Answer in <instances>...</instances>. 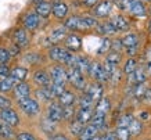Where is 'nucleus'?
I'll use <instances>...</instances> for the list:
<instances>
[{
  "label": "nucleus",
  "mask_w": 151,
  "mask_h": 140,
  "mask_svg": "<svg viewBox=\"0 0 151 140\" xmlns=\"http://www.w3.org/2000/svg\"><path fill=\"white\" fill-rule=\"evenodd\" d=\"M47 57H49V60H51L53 63L64 65L65 68H68L69 63H71V60H72V57H73V53L68 51L64 46L55 45V46H51L50 49L47 50Z\"/></svg>",
  "instance_id": "1"
},
{
  "label": "nucleus",
  "mask_w": 151,
  "mask_h": 140,
  "mask_svg": "<svg viewBox=\"0 0 151 140\" xmlns=\"http://www.w3.org/2000/svg\"><path fill=\"white\" fill-rule=\"evenodd\" d=\"M17 103V107L19 108V111L22 114H25L27 117H37L39 114L42 113V105L40 103L37 101L36 99H33L32 96L31 97H27V99H22L19 101H15Z\"/></svg>",
  "instance_id": "2"
},
{
  "label": "nucleus",
  "mask_w": 151,
  "mask_h": 140,
  "mask_svg": "<svg viewBox=\"0 0 151 140\" xmlns=\"http://www.w3.org/2000/svg\"><path fill=\"white\" fill-rule=\"evenodd\" d=\"M64 28L71 33H85V32H89L90 29L87 28V25L85 24V19H83L82 15H68L67 18L64 19Z\"/></svg>",
  "instance_id": "3"
},
{
  "label": "nucleus",
  "mask_w": 151,
  "mask_h": 140,
  "mask_svg": "<svg viewBox=\"0 0 151 140\" xmlns=\"http://www.w3.org/2000/svg\"><path fill=\"white\" fill-rule=\"evenodd\" d=\"M67 83H69L73 89L81 92H85L87 86L85 74H82L76 68H67Z\"/></svg>",
  "instance_id": "4"
},
{
  "label": "nucleus",
  "mask_w": 151,
  "mask_h": 140,
  "mask_svg": "<svg viewBox=\"0 0 151 140\" xmlns=\"http://www.w3.org/2000/svg\"><path fill=\"white\" fill-rule=\"evenodd\" d=\"M87 75L92 78L93 82H97V83H104V82L110 81V76L108 74L105 72L104 67L100 61H92L90 63V67H89V71H87Z\"/></svg>",
  "instance_id": "5"
},
{
  "label": "nucleus",
  "mask_w": 151,
  "mask_h": 140,
  "mask_svg": "<svg viewBox=\"0 0 151 140\" xmlns=\"http://www.w3.org/2000/svg\"><path fill=\"white\" fill-rule=\"evenodd\" d=\"M22 28L28 32H35L36 29H39L42 25V18L37 15L35 11H28L24 14L22 19H21Z\"/></svg>",
  "instance_id": "6"
},
{
  "label": "nucleus",
  "mask_w": 151,
  "mask_h": 140,
  "mask_svg": "<svg viewBox=\"0 0 151 140\" xmlns=\"http://www.w3.org/2000/svg\"><path fill=\"white\" fill-rule=\"evenodd\" d=\"M0 121L4 122L6 125H9L11 128L19 126L21 123V118H19V114L17 113V110L10 107V108H4V110H0Z\"/></svg>",
  "instance_id": "7"
},
{
  "label": "nucleus",
  "mask_w": 151,
  "mask_h": 140,
  "mask_svg": "<svg viewBox=\"0 0 151 140\" xmlns=\"http://www.w3.org/2000/svg\"><path fill=\"white\" fill-rule=\"evenodd\" d=\"M49 75L53 83H61V85H67V68L60 64L51 65L49 69Z\"/></svg>",
  "instance_id": "8"
},
{
  "label": "nucleus",
  "mask_w": 151,
  "mask_h": 140,
  "mask_svg": "<svg viewBox=\"0 0 151 140\" xmlns=\"http://www.w3.org/2000/svg\"><path fill=\"white\" fill-rule=\"evenodd\" d=\"M11 38H13V43L15 46H18L21 50L25 49V47H28L29 43H31V35H29V32L25 31L22 27L14 29L13 36Z\"/></svg>",
  "instance_id": "9"
},
{
  "label": "nucleus",
  "mask_w": 151,
  "mask_h": 140,
  "mask_svg": "<svg viewBox=\"0 0 151 140\" xmlns=\"http://www.w3.org/2000/svg\"><path fill=\"white\" fill-rule=\"evenodd\" d=\"M63 46L65 49L71 51V53H78L82 50V38L79 36L78 33H68L65 36L64 42H63Z\"/></svg>",
  "instance_id": "10"
},
{
  "label": "nucleus",
  "mask_w": 151,
  "mask_h": 140,
  "mask_svg": "<svg viewBox=\"0 0 151 140\" xmlns=\"http://www.w3.org/2000/svg\"><path fill=\"white\" fill-rule=\"evenodd\" d=\"M46 118L50 119L51 122L57 123V125L63 121V107L57 103V100H54V101H51V103L47 104Z\"/></svg>",
  "instance_id": "11"
},
{
  "label": "nucleus",
  "mask_w": 151,
  "mask_h": 140,
  "mask_svg": "<svg viewBox=\"0 0 151 140\" xmlns=\"http://www.w3.org/2000/svg\"><path fill=\"white\" fill-rule=\"evenodd\" d=\"M32 82L37 87H47L51 83L49 71L45 68H36L32 72Z\"/></svg>",
  "instance_id": "12"
},
{
  "label": "nucleus",
  "mask_w": 151,
  "mask_h": 140,
  "mask_svg": "<svg viewBox=\"0 0 151 140\" xmlns=\"http://www.w3.org/2000/svg\"><path fill=\"white\" fill-rule=\"evenodd\" d=\"M67 35H68V31L64 28V25H60V27L53 28V29L49 32V35H47V40L50 42V47L51 46L63 43Z\"/></svg>",
  "instance_id": "13"
},
{
  "label": "nucleus",
  "mask_w": 151,
  "mask_h": 140,
  "mask_svg": "<svg viewBox=\"0 0 151 140\" xmlns=\"http://www.w3.org/2000/svg\"><path fill=\"white\" fill-rule=\"evenodd\" d=\"M32 87L28 82H19L14 86L13 89V97L15 101H19L22 99H27V97H31L32 96Z\"/></svg>",
  "instance_id": "14"
},
{
  "label": "nucleus",
  "mask_w": 151,
  "mask_h": 140,
  "mask_svg": "<svg viewBox=\"0 0 151 140\" xmlns=\"http://www.w3.org/2000/svg\"><path fill=\"white\" fill-rule=\"evenodd\" d=\"M57 103H58L61 107H73L75 104L78 103V96L75 95L73 90L65 89V90L57 97Z\"/></svg>",
  "instance_id": "15"
},
{
  "label": "nucleus",
  "mask_w": 151,
  "mask_h": 140,
  "mask_svg": "<svg viewBox=\"0 0 151 140\" xmlns=\"http://www.w3.org/2000/svg\"><path fill=\"white\" fill-rule=\"evenodd\" d=\"M13 81H15V83L19 82H27L28 76H29V69L28 67L24 65H15V67L10 68V75H9Z\"/></svg>",
  "instance_id": "16"
},
{
  "label": "nucleus",
  "mask_w": 151,
  "mask_h": 140,
  "mask_svg": "<svg viewBox=\"0 0 151 140\" xmlns=\"http://www.w3.org/2000/svg\"><path fill=\"white\" fill-rule=\"evenodd\" d=\"M51 15L54 17L57 21H64L69 15V6L65 1L61 3H55L51 6Z\"/></svg>",
  "instance_id": "17"
},
{
  "label": "nucleus",
  "mask_w": 151,
  "mask_h": 140,
  "mask_svg": "<svg viewBox=\"0 0 151 140\" xmlns=\"http://www.w3.org/2000/svg\"><path fill=\"white\" fill-rule=\"evenodd\" d=\"M103 85L101 83H97V82H92V83H89V85L86 86V89H85V95H87L90 99L94 101V103H97L99 100L103 97Z\"/></svg>",
  "instance_id": "18"
},
{
  "label": "nucleus",
  "mask_w": 151,
  "mask_h": 140,
  "mask_svg": "<svg viewBox=\"0 0 151 140\" xmlns=\"http://www.w3.org/2000/svg\"><path fill=\"white\" fill-rule=\"evenodd\" d=\"M111 13V1L110 0H101L93 7V17L94 18H105Z\"/></svg>",
  "instance_id": "19"
},
{
  "label": "nucleus",
  "mask_w": 151,
  "mask_h": 140,
  "mask_svg": "<svg viewBox=\"0 0 151 140\" xmlns=\"http://www.w3.org/2000/svg\"><path fill=\"white\" fill-rule=\"evenodd\" d=\"M32 97L33 99H36L39 103H51V101H54V97H53V95L50 93V90H49V87H37L36 90L32 93Z\"/></svg>",
  "instance_id": "20"
},
{
  "label": "nucleus",
  "mask_w": 151,
  "mask_h": 140,
  "mask_svg": "<svg viewBox=\"0 0 151 140\" xmlns=\"http://www.w3.org/2000/svg\"><path fill=\"white\" fill-rule=\"evenodd\" d=\"M110 24L112 25V28H114L116 32H118V31L125 32V31H128L129 27H130V24H129L128 18H126V17H124V15H121V14L114 15V17L111 18Z\"/></svg>",
  "instance_id": "21"
},
{
  "label": "nucleus",
  "mask_w": 151,
  "mask_h": 140,
  "mask_svg": "<svg viewBox=\"0 0 151 140\" xmlns=\"http://www.w3.org/2000/svg\"><path fill=\"white\" fill-rule=\"evenodd\" d=\"M111 110V101L108 97H101L99 101L96 103L94 108H93V113L94 114H100V115H105L110 113Z\"/></svg>",
  "instance_id": "22"
},
{
  "label": "nucleus",
  "mask_w": 151,
  "mask_h": 140,
  "mask_svg": "<svg viewBox=\"0 0 151 140\" xmlns=\"http://www.w3.org/2000/svg\"><path fill=\"white\" fill-rule=\"evenodd\" d=\"M51 3L49 1V0H45V1H42L40 4H37V6H35V13L40 17V18H43V19H46V18H49L51 15Z\"/></svg>",
  "instance_id": "23"
},
{
  "label": "nucleus",
  "mask_w": 151,
  "mask_h": 140,
  "mask_svg": "<svg viewBox=\"0 0 151 140\" xmlns=\"http://www.w3.org/2000/svg\"><path fill=\"white\" fill-rule=\"evenodd\" d=\"M121 43H122V47H125L126 50L137 49L139 36L136 33H126V35L121 39Z\"/></svg>",
  "instance_id": "24"
},
{
  "label": "nucleus",
  "mask_w": 151,
  "mask_h": 140,
  "mask_svg": "<svg viewBox=\"0 0 151 140\" xmlns=\"http://www.w3.org/2000/svg\"><path fill=\"white\" fill-rule=\"evenodd\" d=\"M93 117V110L87 108H76V114H75V119L79 121L83 125H87Z\"/></svg>",
  "instance_id": "25"
},
{
  "label": "nucleus",
  "mask_w": 151,
  "mask_h": 140,
  "mask_svg": "<svg viewBox=\"0 0 151 140\" xmlns=\"http://www.w3.org/2000/svg\"><path fill=\"white\" fill-rule=\"evenodd\" d=\"M15 129L9 125H6L4 122L0 121V139H4V140H13L15 139Z\"/></svg>",
  "instance_id": "26"
},
{
  "label": "nucleus",
  "mask_w": 151,
  "mask_h": 140,
  "mask_svg": "<svg viewBox=\"0 0 151 140\" xmlns=\"http://www.w3.org/2000/svg\"><path fill=\"white\" fill-rule=\"evenodd\" d=\"M15 85H17L15 81H13L10 76L0 78V95H7L10 92H13Z\"/></svg>",
  "instance_id": "27"
},
{
  "label": "nucleus",
  "mask_w": 151,
  "mask_h": 140,
  "mask_svg": "<svg viewBox=\"0 0 151 140\" xmlns=\"http://www.w3.org/2000/svg\"><path fill=\"white\" fill-rule=\"evenodd\" d=\"M97 133H99V131H97L96 128L93 126V125H90V123H87V125H85L82 133H81V136H79L78 139L79 140H92L97 136Z\"/></svg>",
  "instance_id": "28"
},
{
  "label": "nucleus",
  "mask_w": 151,
  "mask_h": 140,
  "mask_svg": "<svg viewBox=\"0 0 151 140\" xmlns=\"http://www.w3.org/2000/svg\"><path fill=\"white\" fill-rule=\"evenodd\" d=\"M40 126H42V131L45 132L46 135L51 136L55 133V129H57V123H54V122H51L50 119H47L46 117L42 119L40 122Z\"/></svg>",
  "instance_id": "29"
},
{
  "label": "nucleus",
  "mask_w": 151,
  "mask_h": 140,
  "mask_svg": "<svg viewBox=\"0 0 151 140\" xmlns=\"http://www.w3.org/2000/svg\"><path fill=\"white\" fill-rule=\"evenodd\" d=\"M129 79H130V82H133V83H136V85H139V83H144V81L147 79V74L144 72V69L143 68H137L134 72H132L130 75H129Z\"/></svg>",
  "instance_id": "30"
},
{
  "label": "nucleus",
  "mask_w": 151,
  "mask_h": 140,
  "mask_svg": "<svg viewBox=\"0 0 151 140\" xmlns=\"http://www.w3.org/2000/svg\"><path fill=\"white\" fill-rule=\"evenodd\" d=\"M96 103L93 101L90 97L85 93H82L81 97H78V108H87V110H93L94 108Z\"/></svg>",
  "instance_id": "31"
},
{
  "label": "nucleus",
  "mask_w": 151,
  "mask_h": 140,
  "mask_svg": "<svg viewBox=\"0 0 151 140\" xmlns=\"http://www.w3.org/2000/svg\"><path fill=\"white\" fill-rule=\"evenodd\" d=\"M90 125H93V126L96 128L97 131L100 132L103 131L105 128V115H100V114H94L93 113V117L92 119H90V122H89Z\"/></svg>",
  "instance_id": "32"
},
{
  "label": "nucleus",
  "mask_w": 151,
  "mask_h": 140,
  "mask_svg": "<svg viewBox=\"0 0 151 140\" xmlns=\"http://www.w3.org/2000/svg\"><path fill=\"white\" fill-rule=\"evenodd\" d=\"M83 128H85V125L81 123L79 121H76V119H72V121L69 122V125H68L69 133H71L72 136H75V137H79V136H81Z\"/></svg>",
  "instance_id": "33"
},
{
  "label": "nucleus",
  "mask_w": 151,
  "mask_h": 140,
  "mask_svg": "<svg viewBox=\"0 0 151 140\" xmlns=\"http://www.w3.org/2000/svg\"><path fill=\"white\" fill-rule=\"evenodd\" d=\"M128 131H129V133H130V136L140 135V133H142V131H143L142 121H139V119H134V118H133L132 121H130V123H129Z\"/></svg>",
  "instance_id": "34"
},
{
  "label": "nucleus",
  "mask_w": 151,
  "mask_h": 140,
  "mask_svg": "<svg viewBox=\"0 0 151 140\" xmlns=\"http://www.w3.org/2000/svg\"><path fill=\"white\" fill-rule=\"evenodd\" d=\"M96 31L99 32V33H101V35H107V36L116 33V31L112 28L110 21H108V22H99V25L96 27Z\"/></svg>",
  "instance_id": "35"
},
{
  "label": "nucleus",
  "mask_w": 151,
  "mask_h": 140,
  "mask_svg": "<svg viewBox=\"0 0 151 140\" xmlns=\"http://www.w3.org/2000/svg\"><path fill=\"white\" fill-rule=\"evenodd\" d=\"M22 60L25 61V63H28V65H37V64L40 63L42 56L39 54V53L31 51V53H27V54H24Z\"/></svg>",
  "instance_id": "36"
},
{
  "label": "nucleus",
  "mask_w": 151,
  "mask_h": 140,
  "mask_svg": "<svg viewBox=\"0 0 151 140\" xmlns=\"http://www.w3.org/2000/svg\"><path fill=\"white\" fill-rule=\"evenodd\" d=\"M121 60H122V56H121V51H111L107 54L105 57V63L110 64V65H114V67H118V64L121 63Z\"/></svg>",
  "instance_id": "37"
},
{
  "label": "nucleus",
  "mask_w": 151,
  "mask_h": 140,
  "mask_svg": "<svg viewBox=\"0 0 151 140\" xmlns=\"http://www.w3.org/2000/svg\"><path fill=\"white\" fill-rule=\"evenodd\" d=\"M133 15H136V17H144L147 14V9L144 7L143 3H136V1H133L132 3V7L129 10Z\"/></svg>",
  "instance_id": "38"
},
{
  "label": "nucleus",
  "mask_w": 151,
  "mask_h": 140,
  "mask_svg": "<svg viewBox=\"0 0 151 140\" xmlns=\"http://www.w3.org/2000/svg\"><path fill=\"white\" fill-rule=\"evenodd\" d=\"M49 87V90H50V93L53 95V97H54L55 100H57V97H58L63 92L67 89V85H61V83H53L51 82L50 85L47 86Z\"/></svg>",
  "instance_id": "39"
},
{
  "label": "nucleus",
  "mask_w": 151,
  "mask_h": 140,
  "mask_svg": "<svg viewBox=\"0 0 151 140\" xmlns=\"http://www.w3.org/2000/svg\"><path fill=\"white\" fill-rule=\"evenodd\" d=\"M75 114H76V108L73 107H63V121L71 122L72 119H75Z\"/></svg>",
  "instance_id": "40"
},
{
  "label": "nucleus",
  "mask_w": 151,
  "mask_h": 140,
  "mask_svg": "<svg viewBox=\"0 0 151 140\" xmlns=\"http://www.w3.org/2000/svg\"><path fill=\"white\" fill-rule=\"evenodd\" d=\"M137 69V61H136V58H129L126 63H125L124 65V72L128 74V75H130L132 72H134Z\"/></svg>",
  "instance_id": "41"
},
{
  "label": "nucleus",
  "mask_w": 151,
  "mask_h": 140,
  "mask_svg": "<svg viewBox=\"0 0 151 140\" xmlns=\"http://www.w3.org/2000/svg\"><path fill=\"white\" fill-rule=\"evenodd\" d=\"M114 135L116 140H129V137H130V133H129L128 128H116Z\"/></svg>",
  "instance_id": "42"
},
{
  "label": "nucleus",
  "mask_w": 151,
  "mask_h": 140,
  "mask_svg": "<svg viewBox=\"0 0 151 140\" xmlns=\"http://www.w3.org/2000/svg\"><path fill=\"white\" fill-rule=\"evenodd\" d=\"M11 61V56H10V51L7 47L4 46H0V64H7Z\"/></svg>",
  "instance_id": "43"
},
{
  "label": "nucleus",
  "mask_w": 151,
  "mask_h": 140,
  "mask_svg": "<svg viewBox=\"0 0 151 140\" xmlns=\"http://www.w3.org/2000/svg\"><path fill=\"white\" fill-rule=\"evenodd\" d=\"M15 140H37V137L33 135L32 132L21 131L15 135Z\"/></svg>",
  "instance_id": "44"
},
{
  "label": "nucleus",
  "mask_w": 151,
  "mask_h": 140,
  "mask_svg": "<svg viewBox=\"0 0 151 140\" xmlns=\"http://www.w3.org/2000/svg\"><path fill=\"white\" fill-rule=\"evenodd\" d=\"M132 119H133L132 115H129V114H125V115H122V117L118 119V123H116V126H118V128H128Z\"/></svg>",
  "instance_id": "45"
},
{
  "label": "nucleus",
  "mask_w": 151,
  "mask_h": 140,
  "mask_svg": "<svg viewBox=\"0 0 151 140\" xmlns=\"http://www.w3.org/2000/svg\"><path fill=\"white\" fill-rule=\"evenodd\" d=\"M10 107H13V101L6 95H0V110L10 108Z\"/></svg>",
  "instance_id": "46"
},
{
  "label": "nucleus",
  "mask_w": 151,
  "mask_h": 140,
  "mask_svg": "<svg viewBox=\"0 0 151 140\" xmlns=\"http://www.w3.org/2000/svg\"><path fill=\"white\" fill-rule=\"evenodd\" d=\"M146 90L147 89H146V86H144V83H139V85H136V89H134V96L136 97H143Z\"/></svg>",
  "instance_id": "47"
},
{
  "label": "nucleus",
  "mask_w": 151,
  "mask_h": 140,
  "mask_svg": "<svg viewBox=\"0 0 151 140\" xmlns=\"http://www.w3.org/2000/svg\"><path fill=\"white\" fill-rule=\"evenodd\" d=\"M81 1V4L83 7H86V9H93V7H96L97 3L100 1V0H79Z\"/></svg>",
  "instance_id": "48"
},
{
  "label": "nucleus",
  "mask_w": 151,
  "mask_h": 140,
  "mask_svg": "<svg viewBox=\"0 0 151 140\" xmlns=\"http://www.w3.org/2000/svg\"><path fill=\"white\" fill-rule=\"evenodd\" d=\"M10 75V67L7 64H0V78H7Z\"/></svg>",
  "instance_id": "49"
},
{
  "label": "nucleus",
  "mask_w": 151,
  "mask_h": 140,
  "mask_svg": "<svg viewBox=\"0 0 151 140\" xmlns=\"http://www.w3.org/2000/svg\"><path fill=\"white\" fill-rule=\"evenodd\" d=\"M132 0H119V9L121 10H130L132 7Z\"/></svg>",
  "instance_id": "50"
},
{
  "label": "nucleus",
  "mask_w": 151,
  "mask_h": 140,
  "mask_svg": "<svg viewBox=\"0 0 151 140\" xmlns=\"http://www.w3.org/2000/svg\"><path fill=\"white\" fill-rule=\"evenodd\" d=\"M110 43H111V42L108 40V39H104V40H103V43H101V47L99 49V54H103V53H105L107 50L110 49V47H111Z\"/></svg>",
  "instance_id": "51"
},
{
  "label": "nucleus",
  "mask_w": 151,
  "mask_h": 140,
  "mask_svg": "<svg viewBox=\"0 0 151 140\" xmlns=\"http://www.w3.org/2000/svg\"><path fill=\"white\" fill-rule=\"evenodd\" d=\"M50 140H71L67 135H64V133H58V132H55L54 135L50 136Z\"/></svg>",
  "instance_id": "52"
},
{
  "label": "nucleus",
  "mask_w": 151,
  "mask_h": 140,
  "mask_svg": "<svg viewBox=\"0 0 151 140\" xmlns=\"http://www.w3.org/2000/svg\"><path fill=\"white\" fill-rule=\"evenodd\" d=\"M100 140H116V139H115V135H114V133L108 132V133H105V135L100 136Z\"/></svg>",
  "instance_id": "53"
},
{
  "label": "nucleus",
  "mask_w": 151,
  "mask_h": 140,
  "mask_svg": "<svg viewBox=\"0 0 151 140\" xmlns=\"http://www.w3.org/2000/svg\"><path fill=\"white\" fill-rule=\"evenodd\" d=\"M143 99H144V100H150V101H151V89H147L146 93H144V96H143Z\"/></svg>",
  "instance_id": "54"
},
{
  "label": "nucleus",
  "mask_w": 151,
  "mask_h": 140,
  "mask_svg": "<svg viewBox=\"0 0 151 140\" xmlns=\"http://www.w3.org/2000/svg\"><path fill=\"white\" fill-rule=\"evenodd\" d=\"M42 1H45V0H32V4L33 6H37V4H40Z\"/></svg>",
  "instance_id": "55"
},
{
  "label": "nucleus",
  "mask_w": 151,
  "mask_h": 140,
  "mask_svg": "<svg viewBox=\"0 0 151 140\" xmlns=\"http://www.w3.org/2000/svg\"><path fill=\"white\" fill-rule=\"evenodd\" d=\"M51 4H55V3H61V1H64V0H49Z\"/></svg>",
  "instance_id": "56"
},
{
  "label": "nucleus",
  "mask_w": 151,
  "mask_h": 140,
  "mask_svg": "<svg viewBox=\"0 0 151 140\" xmlns=\"http://www.w3.org/2000/svg\"><path fill=\"white\" fill-rule=\"evenodd\" d=\"M147 69H148V72H150V75H151V61L148 63V65H147Z\"/></svg>",
  "instance_id": "57"
},
{
  "label": "nucleus",
  "mask_w": 151,
  "mask_h": 140,
  "mask_svg": "<svg viewBox=\"0 0 151 140\" xmlns=\"http://www.w3.org/2000/svg\"><path fill=\"white\" fill-rule=\"evenodd\" d=\"M132 1H136V3H143L144 0H132Z\"/></svg>",
  "instance_id": "58"
},
{
  "label": "nucleus",
  "mask_w": 151,
  "mask_h": 140,
  "mask_svg": "<svg viewBox=\"0 0 151 140\" xmlns=\"http://www.w3.org/2000/svg\"><path fill=\"white\" fill-rule=\"evenodd\" d=\"M147 13H150V15H151V3H150V7H148V10H147Z\"/></svg>",
  "instance_id": "59"
},
{
  "label": "nucleus",
  "mask_w": 151,
  "mask_h": 140,
  "mask_svg": "<svg viewBox=\"0 0 151 140\" xmlns=\"http://www.w3.org/2000/svg\"><path fill=\"white\" fill-rule=\"evenodd\" d=\"M92 140H100V136L97 135V136H96V137H94V139H92Z\"/></svg>",
  "instance_id": "60"
},
{
  "label": "nucleus",
  "mask_w": 151,
  "mask_h": 140,
  "mask_svg": "<svg viewBox=\"0 0 151 140\" xmlns=\"http://www.w3.org/2000/svg\"><path fill=\"white\" fill-rule=\"evenodd\" d=\"M148 28H150V32H151V21H150V24H148Z\"/></svg>",
  "instance_id": "61"
},
{
  "label": "nucleus",
  "mask_w": 151,
  "mask_h": 140,
  "mask_svg": "<svg viewBox=\"0 0 151 140\" xmlns=\"http://www.w3.org/2000/svg\"><path fill=\"white\" fill-rule=\"evenodd\" d=\"M147 1H150V3H151V0H147Z\"/></svg>",
  "instance_id": "62"
}]
</instances>
